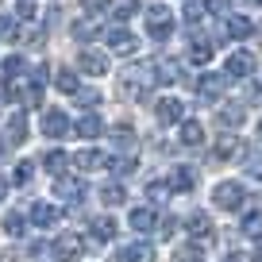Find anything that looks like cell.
I'll list each match as a JSON object with an SVG mask.
<instances>
[{
	"label": "cell",
	"mask_w": 262,
	"mask_h": 262,
	"mask_svg": "<svg viewBox=\"0 0 262 262\" xmlns=\"http://www.w3.org/2000/svg\"><path fill=\"white\" fill-rule=\"evenodd\" d=\"M155 85H158V66H155V62H139V66H131L127 74H123L120 89H123V97L147 100V97H150V89H155Z\"/></svg>",
	"instance_id": "obj_1"
},
{
	"label": "cell",
	"mask_w": 262,
	"mask_h": 262,
	"mask_svg": "<svg viewBox=\"0 0 262 262\" xmlns=\"http://www.w3.org/2000/svg\"><path fill=\"white\" fill-rule=\"evenodd\" d=\"M212 205L220 208V212H243V205H247L243 181H220V185L212 189Z\"/></svg>",
	"instance_id": "obj_2"
},
{
	"label": "cell",
	"mask_w": 262,
	"mask_h": 262,
	"mask_svg": "<svg viewBox=\"0 0 262 262\" xmlns=\"http://www.w3.org/2000/svg\"><path fill=\"white\" fill-rule=\"evenodd\" d=\"M231 77L228 74H201L193 81V93H196V104H216L224 93V85H228Z\"/></svg>",
	"instance_id": "obj_3"
},
{
	"label": "cell",
	"mask_w": 262,
	"mask_h": 262,
	"mask_svg": "<svg viewBox=\"0 0 262 262\" xmlns=\"http://www.w3.org/2000/svg\"><path fill=\"white\" fill-rule=\"evenodd\" d=\"M147 35L155 42H166L173 35V12L166 8V4H155V8L147 12Z\"/></svg>",
	"instance_id": "obj_4"
},
{
	"label": "cell",
	"mask_w": 262,
	"mask_h": 262,
	"mask_svg": "<svg viewBox=\"0 0 262 262\" xmlns=\"http://www.w3.org/2000/svg\"><path fill=\"white\" fill-rule=\"evenodd\" d=\"M185 231H189V239H193V243H201V247L216 243V224H212V216L201 212V208L185 220Z\"/></svg>",
	"instance_id": "obj_5"
},
{
	"label": "cell",
	"mask_w": 262,
	"mask_h": 262,
	"mask_svg": "<svg viewBox=\"0 0 262 262\" xmlns=\"http://www.w3.org/2000/svg\"><path fill=\"white\" fill-rule=\"evenodd\" d=\"M50 254H54L58 262H77L85 254V243H81V235H74V231H62V235L50 243Z\"/></svg>",
	"instance_id": "obj_6"
},
{
	"label": "cell",
	"mask_w": 262,
	"mask_h": 262,
	"mask_svg": "<svg viewBox=\"0 0 262 262\" xmlns=\"http://www.w3.org/2000/svg\"><path fill=\"white\" fill-rule=\"evenodd\" d=\"M77 70L89 74V77H104L108 74V54L97 50V47H85L81 54H77Z\"/></svg>",
	"instance_id": "obj_7"
},
{
	"label": "cell",
	"mask_w": 262,
	"mask_h": 262,
	"mask_svg": "<svg viewBox=\"0 0 262 262\" xmlns=\"http://www.w3.org/2000/svg\"><path fill=\"white\" fill-rule=\"evenodd\" d=\"M27 220H31L39 231H50V228H58V220H62V208H54L50 201H35L31 212H27Z\"/></svg>",
	"instance_id": "obj_8"
},
{
	"label": "cell",
	"mask_w": 262,
	"mask_h": 262,
	"mask_svg": "<svg viewBox=\"0 0 262 262\" xmlns=\"http://www.w3.org/2000/svg\"><path fill=\"white\" fill-rule=\"evenodd\" d=\"M254 54L251 50H235V54H228V62H224V74L231 77V81H239V77H251L254 74Z\"/></svg>",
	"instance_id": "obj_9"
},
{
	"label": "cell",
	"mask_w": 262,
	"mask_h": 262,
	"mask_svg": "<svg viewBox=\"0 0 262 262\" xmlns=\"http://www.w3.org/2000/svg\"><path fill=\"white\" fill-rule=\"evenodd\" d=\"M70 127H74V123H70V116H66L62 108H47V112H42V135H47V139H62Z\"/></svg>",
	"instance_id": "obj_10"
},
{
	"label": "cell",
	"mask_w": 262,
	"mask_h": 262,
	"mask_svg": "<svg viewBox=\"0 0 262 262\" xmlns=\"http://www.w3.org/2000/svg\"><path fill=\"white\" fill-rule=\"evenodd\" d=\"M127 224H131V231H139V235H150L155 228H162V220H158V212L150 205H139L135 212L127 216Z\"/></svg>",
	"instance_id": "obj_11"
},
{
	"label": "cell",
	"mask_w": 262,
	"mask_h": 262,
	"mask_svg": "<svg viewBox=\"0 0 262 262\" xmlns=\"http://www.w3.org/2000/svg\"><path fill=\"white\" fill-rule=\"evenodd\" d=\"M155 116H158V123H162V127L181 123V120H185V104H181L178 97H162V100L155 104Z\"/></svg>",
	"instance_id": "obj_12"
},
{
	"label": "cell",
	"mask_w": 262,
	"mask_h": 262,
	"mask_svg": "<svg viewBox=\"0 0 262 262\" xmlns=\"http://www.w3.org/2000/svg\"><path fill=\"white\" fill-rule=\"evenodd\" d=\"M54 193L62 196L66 205H81V201H85V181L81 178H58L54 181Z\"/></svg>",
	"instance_id": "obj_13"
},
{
	"label": "cell",
	"mask_w": 262,
	"mask_h": 262,
	"mask_svg": "<svg viewBox=\"0 0 262 262\" xmlns=\"http://www.w3.org/2000/svg\"><path fill=\"white\" fill-rule=\"evenodd\" d=\"M104 42H108V50H112V54H131V50L139 47V39H135L131 31H123V27H112V31L104 35Z\"/></svg>",
	"instance_id": "obj_14"
},
{
	"label": "cell",
	"mask_w": 262,
	"mask_h": 262,
	"mask_svg": "<svg viewBox=\"0 0 262 262\" xmlns=\"http://www.w3.org/2000/svg\"><path fill=\"white\" fill-rule=\"evenodd\" d=\"M220 35H224V39H247V35H254V24L247 16H224Z\"/></svg>",
	"instance_id": "obj_15"
},
{
	"label": "cell",
	"mask_w": 262,
	"mask_h": 262,
	"mask_svg": "<svg viewBox=\"0 0 262 262\" xmlns=\"http://www.w3.org/2000/svg\"><path fill=\"white\" fill-rule=\"evenodd\" d=\"M74 166H77V170H85V173H93V170H104L108 158H104V150L85 147V150H77V155H74Z\"/></svg>",
	"instance_id": "obj_16"
},
{
	"label": "cell",
	"mask_w": 262,
	"mask_h": 262,
	"mask_svg": "<svg viewBox=\"0 0 262 262\" xmlns=\"http://www.w3.org/2000/svg\"><path fill=\"white\" fill-rule=\"evenodd\" d=\"M166 181L173 185V193H193V189H196V170H193V166H173Z\"/></svg>",
	"instance_id": "obj_17"
},
{
	"label": "cell",
	"mask_w": 262,
	"mask_h": 262,
	"mask_svg": "<svg viewBox=\"0 0 262 262\" xmlns=\"http://www.w3.org/2000/svg\"><path fill=\"white\" fill-rule=\"evenodd\" d=\"M243 120H247V108L243 104H224L220 112H216V127H220V131H235Z\"/></svg>",
	"instance_id": "obj_18"
},
{
	"label": "cell",
	"mask_w": 262,
	"mask_h": 262,
	"mask_svg": "<svg viewBox=\"0 0 262 262\" xmlns=\"http://www.w3.org/2000/svg\"><path fill=\"white\" fill-rule=\"evenodd\" d=\"M104 170L112 173L116 181H120V178H131V173L139 170V158H135V155H112V158H108V166H104Z\"/></svg>",
	"instance_id": "obj_19"
},
{
	"label": "cell",
	"mask_w": 262,
	"mask_h": 262,
	"mask_svg": "<svg viewBox=\"0 0 262 262\" xmlns=\"http://www.w3.org/2000/svg\"><path fill=\"white\" fill-rule=\"evenodd\" d=\"M243 155H247V143L235 139V135H224V139L216 143V158H220V162H235V158H243Z\"/></svg>",
	"instance_id": "obj_20"
},
{
	"label": "cell",
	"mask_w": 262,
	"mask_h": 262,
	"mask_svg": "<svg viewBox=\"0 0 262 262\" xmlns=\"http://www.w3.org/2000/svg\"><path fill=\"white\" fill-rule=\"evenodd\" d=\"M89 235L97 239L100 247L112 243V239H116V220H112V216H97V220H89Z\"/></svg>",
	"instance_id": "obj_21"
},
{
	"label": "cell",
	"mask_w": 262,
	"mask_h": 262,
	"mask_svg": "<svg viewBox=\"0 0 262 262\" xmlns=\"http://www.w3.org/2000/svg\"><path fill=\"white\" fill-rule=\"evenodd\" d=\"M108 139H112V147L120 150V155H131V150H135V131H131L127 123H116V127L108 131Z\"/></svg>",
	"instance_id": "obj_22"
},
{
	"label": "cell",
	"mask_w": 262,
	"mask_h": 262,
	"mask_svg": "<svg viewBox=\"0 0 262 262\" xmlns=\"http://www.w3.org/2000/svg\"><path fill=\"white\" fill-rule=\"evenodd\" d=\"M74 131L81 135V139H97V135H104V120H100L97 112H85L81 120L74 123Z\"/></svg>",
	"instance_id": "obj_23"
},
{
	"label": "cell",
	"mask_w": 262,
	"mask_h": 262,
	"mask_svg": "<svg viewBox=\"0 0 262 262\" xmlns=\"http://www.w3.org/2000/svg\"><path fill=\"white\" fill-rule=\"evenodd\" d=\"M120 262H155V247L150 243H127L120 251Z\"/></svg>",
	"instance_id": "obj_24"
},
{
	"label": "cell",
	"mask_w": 262,
	"mask_h": 262,
	"mask_svg": "<svg viewBox=\"0 0 262 262\" xmlns=\"http://www.w3.org/2000/svg\"><path fill=\"white\" fill-rule=\"evenodd\" d=\"M123 201H127V189H123L120 181H108V185H100V205H104V208H120Z\"/></svg>",
	"instance_id": "obj_25"
},
{
	"label": "cell",
	"mask_w": 262,
	"mask_h": 262,
	"mask_svg": "<svg viewBox=\"0 0 262 262\" xmlns=\"http://www.w3.org/2000/svg\"><path fill=\"white\" fill-rule=\"evenodd\" d=\"M4 139H8L12 147H19V143L27 139V116H24V112H12V120H8V131H4Z\"/></svg>",
	"instance_id": "obj_26"
},
{
	"label": "cell",
	"mask_w": 262,
	"mask_h": 262,
	"mask_svg": "<svg viewBox=\"0 0 262 262\" xmlns=\"http://www.w3.org/2000/svg\"><path fill=\"white\" fill-rule=\"evenodd\" d=\"M201 143H205L201 120H181V147H201Z\"/></svg>",
	"instance_id": "obj_27"
},
{
	"label": "cell",
	"mask_w": 262,
	"mask_h": 262,
	"mask_svg": "<svg viewBox=\"0 0 262 262\" xmlns=\"http://www.w3.org/2000/svg\"><path fill=\"white\" fill-rule=\"evenodd\" d=\"M54 89L66 93V97H77V89H81V85H77V74L70 70V66H62V70L54 74Z\"/></svg>",
	"instance_id": "obj_28"
},
{
	"label": "cell",
	"mask_w": 262,
	"mask_h": 262,
	"mask_svg": "<svg viewBox=\"0 0 262 262\" xmlns=\"http://www.w3.org/2000/svg\"><path fill=\"white\" fill-rule=\"evenodd\" d=\"M66 166H70V155H66V150H47V155H42V170L54 173V178H62Z\"/></svg>",
	"instance_id": "obj_29"
},
{
	"label": "cell",
	"mask_w": 262,
	"mask_h": 262,
	"mask_svg": "<svg viewBox=\"0 0 262 262\" xmlns=\"http://www.w3.org/2000/svg\"><path fill=\"white\" fill-rule=\"evenodd\" d=\"M208 58H212V42H208V39H196V35H193V39H189V62L205 66Z\"/></svg>",
	"instance_id": "obj_30"
},
{
	"label": "cell",
	"mask_w": 262,
	"mask_h": 262,
	"mask_svg": "<svg viewBox=\"0 0 262 262\" xmlns=\"http://www.w3.org/2000/svg\"><path fill=\"white\" fill-rule=\"evenodd\" d=\"M147 196L155 201V205H166V201L173 196V185H170V181H162V178H158V181H147Z\"/></svg>",
	"instance_id": "obj_31"
},
{
	"label": "cell",
	"mask_w": 262,
	"mask_h": 262,
	"mask_svg": "<svg viewBox=\"0 0 262 262\" xmlns=\"http://www.w3.org/2000/svg\"><path fill=\"white\" fill-rule=\"evenodd\" d=\"M173 262H205V247L189 239L185 247H178V251H173Z\"/></svg>",
	"instance_id": "obj_32"
},
{
	"label": "cell",
	"mask_w": 262,
	"mask_h": 262,
	"mask_svg": "<svg viewBox=\"0 0 262 262\" xmlns=\"http://www.w3.org/2000/svg\"><path fill=\"white\" fill-rule=\"evenodd\" d=\"M155 66H158V81H166V85L181 81V66L173 62V58H162V62H155Z\"/></svg>",
	"instance_id": "obj_33"
},
{
	"label": "cell",
	"mask_w": 262,
	"mask_h": 262,
	"mask_svg": "<svg viewBox=\"0 0 262 262\" xmlns=\"http://www.w3.org/2000/svg\"><path fill=\"white\" fill-rule=\"evenodd\" d=\"M31 178H35V162H16V170H12V185L16 189H24V185H31Z\"/></svg>",
	"instance_id": "obj_34"
},
{
	"label": "cell",
	"mask_w": 262,
	"mask_h": 262,
	"mask_svg": "<svg viewBox=\"0 0 262 262\" xmlns=\"http://www.w3.org/2000/svg\"><path fill=\"white\" fill-rule=\"evenodd\" d=\"M239 228H243V235L258 239L262 235V212H258V208H254V212H243V224H239Z\"/></svg>",
	"instance_id": "obj_35"
},
{
	"label": "cell",
	"mask_w": 262,
	"mask_h": 262,
	"mask_svg": "<svg viewBox=\"0 0 262 262\" xmlns=\"http://www.w3.org/2000/svg\"><path fill=\"white\" fill-rule=\"evenodd\" d=\"M0 39H4V42L19 39V16H0Z\"/></svg>",
	"instance_id": "obj_36"
},
{
	"label": "cell",
	"mask_w": 262,
	"mask_h": 262,
	"mask_svg": "<svg viewBox=\"0 0 262 262\" xmlns=\"http://www.w3.org/2000/svg\"><path fill=\"white\" fill-rule=\"evenodd\" d=\"M205 12H208V0H185V19H189L193 27L205 19Z\"/></svg>",
	"instance_id": "obj_37"
},
{
	"label": "cell",
	"mask_w": 262,
	"mask_h": 262,
	"mask_svg": "<svg viewBox=\"0 0 262 262\" xmlns=\"http://www.w3.org/2000/svg\"><path fill=\"white\" fill-rule=\"evenodd\" d=\"M19 74H27V62L19 54H12V58H4V77H12V81H19Z\"/></svg>",
	"instance_id": "obj_38"
},
{
	"label": "cell",
	"mask_w": 262,
	"mask_h": 262,
	"mask_svg": "<svg viewBox=\"0 0 262 262\" xmlns=\"http://www.w3.org/2000/svg\"><path fill=\"white\" fill-rule=\"evenodd\" d=\"M24 228H27V220H24L19 212H8V216H4V231H8L12 239H19V235H24Z\"/></svg>",
	"instance_id": "obj_39"
},
{
	"label": "cell",
	"mask_w": 262,
	"mask_h": 262,
	"mask_svg": "<svg viewBox=\"0 0 262 262\" xmlns=\"http://www.w3.org/2000/svg\"><path fill=\"white\" fill-rule=\"evenodd\" d=\"M77 104H81V108H97L100 104V89H77Z\"/></svg>",
	"instance_id": "obj_40"
},
{
	"label": "cell",
	"mask_w": 262,
	"mask_h": 262,
	"mask_svg": "<svg viewBox=\"0 0 262 262\" xmlns=\"http://www.w3.org/2000/svg\"><path fill=\"white\" fill-rule=\"evenodd\" d=\"M93 35H97V27H93V24H85V19H77V24H74V39H81V42H89V39H93Z\"/></svg>",
	"instance_id": "obj_41"
},
{
	"label": "cell",
	"mask_w": 262,
	"mask_h": 262,
	"mask_svg": "<svg viewBox=\"0 0 262 262\" xmlns=\"http://www.w3.org/2000/svg\"><path fill=\"white\" fill-rule=\"evenodd\" d=\"M135 12H139V8H135V0H123L120 8L112 12V19H120V24H123V19H131V16H135Z\"/></svg>",
	"instance_id": "obj_42"
},
{
	"label": "cell",
	"mask_w": 262,
	"mask_h": 262,
	"mask_svg": "<svg viewBox=\"0 0 262 262\" xmlns=\"http://www.w3.org/2000/svg\"><path fill=\"white\" fill-rule=\"evenodd\" d=\"M16 16L19 19H35V0H16Z\"/></svg>",
	"instance_id": "obj_43"
},
{
	"label": "cell",
	"mask_w": 262,
	"mask_h": 262,
	"mask_svg": "<svg viewBox=\"0 0 262 262\" xmlns=\"http://www.w3.org/2000/svg\"><path fill=\"white\" fill-rule=\"evenodd\" d=\"M224 262H254V254L251 251H228V254H224Z\"/></svg>",
	"instance_id": "obj_44"
},
{
	"label": "cell",
	"mask_w": 262,
	"mask_h": 262,
	"mask_svg": "<svg viewBox=\"0 0 262 262\" xmlns=\"http://www.w3.org/2000/svg\"><path fill=\"white\" fill-rule=\"evenodd\" d=\"M108 4H112V0H81V8H85V12H104Z\"/></svg>",
	"instance_id": "obj_45"
},
{
	"label": "cell",
	"mask_w": 262,
	"mask_h": 262,
	"mask_svg": "<svg viewBox=\"0 0 262 262\" xmlns=\"http://www.w3.org/2000/svg\"><path fill=\"white\" fill-rule=\"evenodd\" d=\"M173 228H178V220H173V216H166V220H162V228H158V231H162V235L170 239V235H173Z\"/></svg>",
	"instance_id": "obj_46"
},
{
	"label": "cell",
	"mask_w": 262,
	"mask_h": 262,
	"mask_svg": "<svg viewBox=\"0 0 262 262\" xmlns=\"http://www.w3.org/2000/svg\"><path fill=\"white\" fill-rule=\"evenodd\" d=\"M247 173H251V178H262V158H251V162H247Z\"/></svg>",
	"instance_id": "obj_47"
},
{
	"label": "cell",
	"mask_w": 262,
	"mask_h": 262,
	"mask_svg": "<svg viewBox=\"0 0 262 262\" xmlns=\"http://www.w3.org/2000/svg\"><path fill=\"white\" fill-rule=\"evenodd\" d=\"M231 0H208V12H228Z\"/></svg>",
	"instance_id": "obj_48"
},
{
	"label": "cell",
	"mask_w": 262,
	"mask_h": 262,
	"mask_svg": "<svg viewBox=\"0 0 262 262\" xmlns=\"http://www.w3.org/2000/svg\"><path fill=\"white\" fill-rule=\"evenodd\" d=\"M8 189H12V178H0V205H4V196H8Z\"/></svg>",
	"instance_id": "obj_49"
},
{
	"label": "cell",
	"mask_w": 262,
	"mask_h": 262,
	"mask_svg": "<svg viewBox=\"0 0 262 262\" xmlns=\"http://www.w3.org/2000/svg\"><path fill=\"white\" fill-rule=\"evenodd\" d=\"M8 147H12L8 139H0V162H4V158H8Z\"/></svg>",
	"instance_id": "obj_50"
},
{
	"label": "cell",
	"mask_w": 262,
	"mask_h": 262,
	"mask_svg": "<svg viewBox=\"0 0 262 262\" xmlns=\"http://www.w3.org/2000/svg\"><path fill=\"white\" fill-rule=\"evenodd\" d=\"M254 254H258V258H262V235H258V247H254Z\"/></svg>",
	"instance_id": "obj_51"
},
{
	"label": "cell",
	"mask_w": 262,
	"mask_h": 262,
	"mask_svg": "<svg viewBox=\"0 0 262 262\" xmlns=\"http://www.w3.org/2000/svg\"><path fill=\"white\" fill-rule=\"evenodd\" d=\"M258 139H262V120H258Z\"/></svg>",
	"instance_id": "obj_52"
},
{
	"label": "cell",
	"mask_w": 262,
	"mask_h": 262,
	"mask_svg": "<svg viewBox=\"0 0 262 262\" xmlns=\"http://www.w3.org/2000/svg\"><path fill=\"white\" fill-rule=\"evenodd\" d=\"M254 4H262V0H254Z\"/></svg>",
	"instance_id": "obj_53"
}]
</instances>
